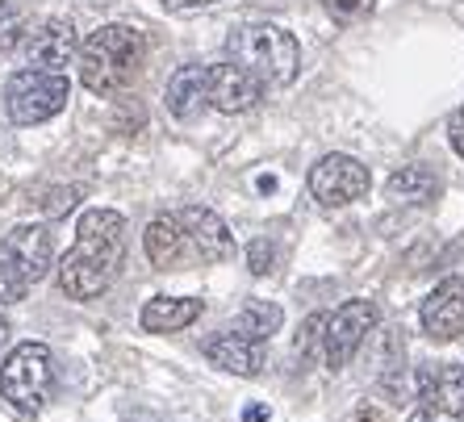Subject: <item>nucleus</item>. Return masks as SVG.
<instances>
[{
  "label": "nucleus",
  "mask_w": 464,
  "mask_h": 422,
  "mask_svg": "<svg viewBox=\"0 0 464 422\" xmlns=\"http://www.w3.org/2000/svg\"><path fill=\"white\" fill-rule=\"evenodd\" d=\"M448 139H452V151L464 159V105L452 113V121H448Z\"/></svg>",
  "instance_id": "nucleus-26"
},
{
  "label": "nucleus",
  "mask_w": 464,
  "mask_h": 422,
  "mask_svg": "<svg viewBox=\"0 0 464 422\" xmlns=\"http://www.w3.org/2000/svg\"><path fill=\"white\" fill-rule=\"evenodd\" d=\"M272 264H276V247H272L268 238H256V243H251V251H247V268L256 272V276H268Z\"/></svg>",
  "instance_id": "nucleus-23"
},
{
  "label": "nucleus",
  "mask_w": 464,
  "mask_h": 422,
  "mask_svg": "<svg viewBox=\"0 0 464 422\" xmlns=\"http://www.w3.org/2000/svg\"><path fill=\"white\" fill-rule=\"evenodd\" d=\"M201 318V302L197 297H151L142 305V331L147 335H172V331H184Z\"/></svg>",
  "instance_id": "nucleus-16"
},
{
  "label": "nucleus",
  "mask_w": 464,
  "mask_h": 422,
  "mask_svg": "<svg viewBox=\"0 0 464 422\" xmlns=\"http://www.w3.org/2000/svg\"><path fill=\"white\" fill-rule=\"evenodd\" d=\"M80 201V188H67V193H51V201H43L46 214H67V209H76Z\"/></svg>",
  "instance_id": "nucleus-25"
},
{
  "label": "nucleus",
  "mask_w": 464,
  "mask_h": 422,
  "mask_svg": "<svg viewBox=\"0 0 464 422\" xmlns=\"http://www.w3.org/2000/svg\"><path fill=\"white\" fill-rule=\"evenodd\" d=\"M76 54H80L76 25L63 22V17H51V22H43L38 30H30L22 38V63L38 67V72H59V76H67V67H72Z\"/></svg>",
  "instance_id": "nucleus-9"
},
{
  "label": "nucleus",
  "mask_w": 464,
  "mask_h": 422,
  "mask_svg": "<svg viewBox=\"0 0 464 422\" xmlns=\"http://www.w3.org/2000/svg\"><path fill=\"white\" fill-rule=\"evenodd\" d=\"M377 318H381L377 305L364 302V297L339 305L335 314L326 318V326H323V360H326V369H331V372L347 369V364H352V356L360 351V343L372 335Z\"/></svg>",
  "instance_id": "nucleus-6"
},
{
  "label": "nucleus",
  "mask_w": 464,
  "mask_h": 422,
  "mask_svg": "<svg viewBox=\"0 0 464 422\" xmlns=\"http://www.w3.org/2000/svg\"><path fill=\"white\" fill-rule=\"evenodd\" d=\"M368 185L372 176L360 159L352 155H323V159L310 168V193L318 206L326 209H339V206H352L360 197H368Z\"/></svg>",
  "instance_id": "nucleus-8"
},
{
  "label": "nucleus",
  "mask_w": 464,
  "mask_h": 422,
  "mask_svg": "<svg viewBox=\"0 0 464 422\" xmlns=\"http://www.w3.org/2000/svg\"><path fill=\"white\" fill-rule=\"evenodd\" d=\"M54 393V356L46 343H17L0 364V398L13 410L38 414Z\"/></svg>",
  "instance_id": "nucleus-4"
},
{
  "label": "nucleus",
  "mask_w": 464,
  "mask_h": 422,
  "mask_svg": "<svg viewBox=\"0 0 464 422\" xmlns=\"http://www.w3.org/2000/svg\"><path fill=\"white\" fill-rule=\"evenodd\" d=\"M25 38V17L17 5H9V0H0V59L13 51V46Z\"/></svg>",
  "instance_id": "nucleus-20"
},
{
  "label": "nucleus",
  "mask_w": 464,
  "mask_h": 422,
  "mask_svg": "<svg viewBox=\"0 0 464 422\" xmlns=\"http://www.w3.org/2000/svg\"><path fill=\"white\" fill-rule=\"evenodd\" d=\"M323 326H326V318H323V314H314L310 322L302 326V335H297V351H302L305 360L323 351Z\"/></svg>",
  "instance_id": "nucleus-22"
},
{
  "label": "nucleus",
  "mask_w": 464,
  "mask_h": 422,
  "mask_svg": "<svg viewBox=\"0 0 464 422\" xmlns=\"http://www.w3.org/2000/svg\"><path fill=\"white\" fill-rule=\"evenodd\" d=\"M163 105H168V113L176 121L201 118V109L209 105V67H197V63L180 67L168 80V88H163Z\"/></svg>",
  "instance_id": "nucleus-14"
},
{
  "label": "nucleus",
  "mask_w": 464,
  "mask_h": 422,
  "mask_svg": "<svg viewBox=\"0 0 464 422\" xmlns=\"http://www.w3.org/2000/svg\"><path fill=\"white\" fill-rule=\"evenodd\" d=\"M0 260H9L25 281L38 284L46 272L54 268V238H51V230L38 226V222H22V226H13L9 235H5V251H0Z\"/></svg>",
  "instance_id": "nucleus-10"
},
{
  "label": "nucleus",
  "mask_w": 464,
  "mask_h": 422,
  "mask_svg": "<svg viewBox=\"0 0 464 422\" xmlns=\"http://www.w3.org/2000/svg\"><path fill=\"white\" fill-rule=\"evenodd\" d=\"M422 331L435 343H452L464 335V281H443L427 293V302L419 310Z\"/></svg>",
  "instance_id": "nucleus-12"
},
{
  "label": "nucleus",
  "mask_w": 464,
  "mask_h": 422,
  "mask_svg": "<svg viewBox=\"0 0 464 422\" xmlns=\"http://www.w3.org/2000/svg\"><path fill=\"white\" fill-rule=\"evenodd\" d=\"M9 335H13V326H9V318H0V351H5V343H9Z\"/></svg>",
  "instance_id": "nucleus-29"
},
{
  "label": "nucleus",
  "mask_w": 464,
  "mask_h": 422,
  "mask_svg": "<svg viewBox=\"0 0 464 422\" xmlns=\"http://www.w3.org/2000/svg\"><path fill=\"white\" fill-rule=\"evenodd\" d=\"M201 356H206L214 369L235 372V377H256V372L264 369V351H259V343L235 335V331L206 339V343H201Z\"/></svg>",
  "instance_id": "nucleus-15"
},
{
  "label": "nucleus",
  "mask_w": 464,
  "mask_h": 422,
  "mask_svg": "<svg viewBox=\"0 0 464 422\" xmlns=\"http://www.w3.org/2000/svg\"><path fill=\"white\" fill-rule=\"evenodd\" d=\"M25 293H30V281H25V276H22L17 268H13L9 260H0V305L22 302Z\"/></svg>",
  "instance_id": "nucleus-21"
},
{
  "label": "nucleus",
  "mask_w": 464,
  "mask_h": 422,
  "mask_svg": "<svg viewBox=\"0 0 464 422\" xmlns=\"http://www.w3.org/2000/svg\"><path fill=\"white\" fill-rule=\"evenodd\" d=\"M259 101H264V80L251 76L243 63L235 59L209 63V105L218 113H247Z\"/></svg>",
  "instance_id": "nucleus-11"
},
{
  "label": "nucleus",
  "mask_w": 464,
  "mask_h": 422,
  "mask_svg": "<svg viewBox=\"0 0 464 422\" xmlns=\"http://www.w3.org/2000/svg\"><path fill=\"white\" fill-rule=\"evenodd\" d=\"M126 260V217L113 209H88L76 226V243L59 260V289L72 302H92L113 284Z\"/></svg>",
  "instance_id": "nucleus-1"
},
{
  "label": "nucleus",
  "mask_w": 464,
  "mask_h": 422,
  "mask_svg": "<svg viewBox=\"0 0 464 422\" xmlns=\"http://www.w3.org/2000/svg\"><path fill=\"white\" fill-rule=\"evenodd\" d=\"M268 418V410H264V406H251L247 414H243V422H264Z\"/></svg>",
  "instance_id": "nucleus-28"
},
{
  "label": "nucleus",
  "mask_w": 464,
  "mask_h": 422,
  "mask_svg": "<svg viewBox=\"0 0 464 422\" xmlns=\"http://www.w3.org/2000/svg\"><path fill=\"white\" fill-rule=\"evenodd\" d=\"M184 243H188V235H184V226H180V217L176 214L155 217L151 226H147V235H142L147 260H151L155 268H176V264L184 260Z\"/></svg>",
  "instance_id": "nucleus-17"
},
{
  "label": "nucleus",
  "mask_w": 464,
  "mask_h": 422,
  "mask_svg": "<svg viewBox=\"0 0 464 422\" xmlns=\"http://www.w3.org/2000/svg\"><path fill=\"white\" fill-rule=\"evenodd\" d=\"M281 322H285V310L276 302H247L235 314V326H230V331L251 339V343H264V339H272L281 331Z\"/></svg>",
  "instance_id": "nucleus-19"
},
{
  "label": "nucleus",
  "mask_w": 464,
  "mask_h": 422,
  "mask_svg": "<svg viewBox=\"0 0 464 422\" xmlns=\"http://www.w3.org/2000/svg\"><path fill=\"white\" fill-rule=\"evenodd\" d=\"M323 5L335 13V17H343V22H352V17H364V13L377 9V0H323Z\"/></svg>",
  "instance_id": "nucleus-24"
},
{
  "label": "nucleus",
  "mask_w": 464,
  "mask_h": 422,
  "mask_svg": "<svg viewBox=\"0 0 464 422\" xmlns=\"http://www.w3.org/2000/svg\"><path fill=\"white\" fill-rule=\"evenodd\" d=\"M72 97V84L59 72H38V67H22L13 72L9 84H5V109L17 126H38V121H51L59 109Z\"/></svg>",
  "instance_id": "nucleus-5"
},
{
  "label": "nucleus",
  "mask_w": 464,
  "mask_h": 422,
  "mask_svg": "<svg viewBox=\"0 0 464 422\" xmlns=\"http://www.w3.org/2000/svg\"><path fill=\"white\" fill-rule=\"evenodd\" d=\"M168 9H176V13H184V9H206V5H214V0H163Z\"/></svg>",
  "instance_id": "nucleus-27"
},
{
  "label": "nucleus",
  "mask_w": 464,
  "mask_h": 422,
  "mask_svg": "<svg viewBox=\"0 0 464 422\" xmlns=\"http://www.w3.org/2000/svg\"><path fill=\"white\" fill-rule=\"evenodd\" d=\"M80 80L92 97H118L142 72V34L134 25H97L80 43Z\"/></svg>",
  "instance_id": "nucleus-2"
},
{
  "label": "nucleus",
  "mask_w": 464,
  "mask_h": 422,
  "mask_svg": "<svg viewBox=\"0 0 464 422\" xmlns=\"http://www.w3.org/2000/svg\"><path fill=\"white\" fill-rule=\"evenodd\" d=\"M176 217H180L184 235H188V243H193V251H197V260L201 264H222V260L235 255V238H230L227 222H222L214 209L188 206V209H180Z\"/></svg>",
  "instance_id": "nucleus-13"
},
{
  "label": "nucleus",
  "mask_w": 464,
  "mask_h": 422,
  "mask_svg": "<svg viewBox=\"0 0 464 422\" xmlns=\"http://www.w3.org/2000/svg\"><path fill=\"white\" fill-rule=\"evenodd\" d=\"M440 193V176L422 163H411V168H398V172L385 180V197L398 201V206H427Z\"/></svg>",
  "instance_id": "nucleus-18"
},
{
  "label": "nucleus",
  "mask_w": 464,
  "mask_h": 422,
  "mask_svg": "<svg viewBox=\"0 0 464 422\" xmlns=\"http://www.w3.org/2000/svg\"><path fill=\"white\" fill-rule=\"evenodd\" d=\"M227 54L235 63H243L251 76L264 80V88H285L297 80L302 67V46L289 30L272 22H256V25H238L227 38Z\"/></svg>",
  "instance_id": "nucleus-3"
},
{
  "label": "nucleus",
  "mask_w": 464,
  "mask_h": 422,
  "mask_svg": "<svg viewBox=\"0 0 464 422\" xmlns=\"http://www.w3.org/2000/svg\"><path fill=\"white\" fill-rule=\"evenodd\" d=\"M414 422H464V364H427L419 372Z\"/></svg>",
  "instance_id": "nucleus-7"
}]
</instances>
